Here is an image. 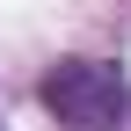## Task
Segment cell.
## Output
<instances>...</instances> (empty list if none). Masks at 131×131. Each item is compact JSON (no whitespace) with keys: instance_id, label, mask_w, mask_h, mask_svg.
Instances as JSON below:
<instances>
[{"instance_id":"1","label":"cell","mask_w":131,"mask_h":131,"mask_svg":"<svg viewBox=\"0 0 131 131\" xmlns=\"http://www.w3.org/2000/svg\"><path fill=\"white\" fill-rule=\"evenodd\" d=\"M37 102L51 109L66 131H124L131 117V80L109 58H58L37 80Z\"/></svg>"}]
</instances>
